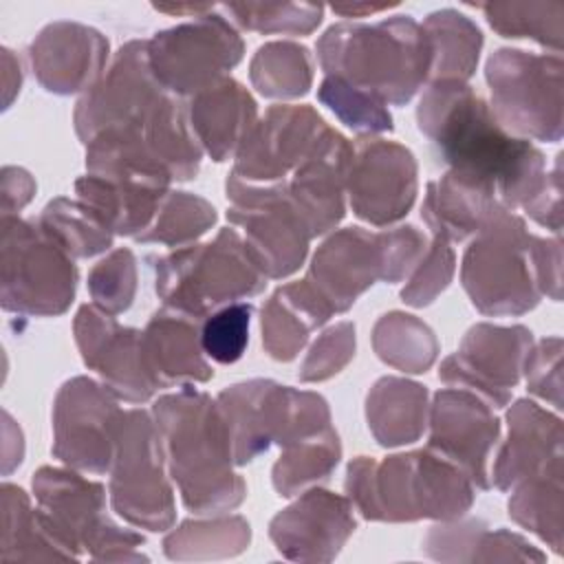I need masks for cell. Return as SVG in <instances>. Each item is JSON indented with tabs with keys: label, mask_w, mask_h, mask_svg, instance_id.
<instances>
[{
	"label": "cell",
	"mask_w": 564,
	"mask_h": 564,
	"mask_svg": "<svg viewBox=\"0 0 564 564\" xmlns=\"http://www.w3.org/2000/svg\"><path fill=\"white\" fill-rule=\"evenodd\" d=\"M421 132L452 172L491 185L505 207H524L544 185V154L511 137L465 82H434L416 110Z\"/></svg>",
	"instance_id": "6da1fadb"
},
{
	"label": "cell",
	"mask_w": 564,
	"mask_h": 564,
	"mask_svg": "<svg viewBox=\"0 0 564 564\" xmlns=\"http://www.w3.org/2000/svg\"><path fill=\"white\" fill-rule=\"evenodd\" d=\"M152 412L185 507L196 513L238 507L245 482L231 471V443L218 403L183 388L161 397Z\"/></svg>",
	"instance_id": "7a4b0ae2"
},
{
	"label": "cell",
	"mask_w": 564,
	"mask_h": 564,
	"mask_svg": "<svg viewBox=\"0 0 564 564\" xmlns=\"http://www.w3.org/2000/svg\"><path fill=\"white\" fill-rule=\"evenodd\" d=\"M317 57L326 77H339L392 106L408 104L432 70L430 40L410 15L333 24L317 42Z\"/></svg>",
	"instance_id": "3957f363"
},
{
	"label": "cell",
	"mask_w": 564,
	"mask_h": 564,
	"mask_svg": "<svg viewBox=\"0 0 564 564\" xmlns=\"http://www.w3.org/2000/svg\"><path fill=\"white\" fill-rule=\"evenodd\" d=\"M346 491L368 520H454L474 500L467 474L434 449L388 456L375 463L359 456L348 465Z\"/></svg>",
	"instance_id": "277c9868"
},
{
	"label": "cell",
	"mask_w": 564,
	"mask_h": 564,
	"mask_svg": "<svg viewBox=\"0 0 564 564\" xmlns=\"http://www.w3.org/2000/svg\"><path fill=\"white\" fill-rule=\"evenodd\" d=\"M154 262L161 300L196 319L227 302L258 295L267 284L245 240L229 227L220 229L214 242L178 247Z\"/></svg>",
	"instance_id": "5b68a950"
},
{
	"label": "cell",
	"mask_w": 564,
	"mask_h": 564,
	"mask_svg": "<svg viewBox=\"0 0 564 564\" xmlns=\"http://www.w3.org/2000/svg\"><path fill=\"white\" fill-rule=\"evenodd\" d=\"M234 465H247L269 449L330 427L326 401L315 392L293 390L269 379L225 388L218 399Z\"/></svg>",
	"instance_id": "8992f818"
},
{
	"label": "cell",
	"mask_w": 564,
	"mask_h": 564,
	"mask_svg": "<svg viewBox=\"0 0 564 564\" xmlns=\"http://www.w3.org/2000/svg\"><path fill=\"white\" fill-rule=\"evenodd\" d=\"M531 240L524 223L498 214L465 251L463 286L471 304L487 315H520L540 302V284L531 258Z\"/></svg>",
	"instance_id": "52a82bcc"
},
{
	"label": "cell",
	"mask_w": 564,
	"mask_h": 564,
	"mask_svg": "<svg viewBox=\"0 0 564 564\" xmlns=\"http://www.w3.org/2000/svg\"><path fill=\"white\" fill-rule=\"evenodd\" d=\"M2 308L26 315H59L75 295L73 258L40 223L2 216Z\"/></svg>",
	"instance_id": "ba28073f"
},
{
	"label": "cell",
	"mask_w": 564,
	"mask_h": 564,
	"mask_svg": "<svg viewBox=\"0 0 564 564\" xmlns=\"http://www.w3.org/2000/svg\"><path fill=\"white\" fill-rule=\"evenodd\" d=\"M491 112L509 132L538 141L562 137V59L500 48L487 62Z\"/></svg>",
	"instance_id": "9c48e42d"
},
{
	"label": "cell",
	"mask_w": 564,
	"mask_h": 564,
	"mask_svg": "<svg viewBox=\"0 0 564 564\" xmlns=\"http://www.w3.org/2000/svg\"><path fill=\"white\" fill-rule=\"evenodd\" d=\"M163 441L156 421L143 410L123 412L110 465V498L128 522L163 531L174 520L172 489L163 476Z\"/></svg>",
	"instance_id": "30bf717a"
},
{
	"label": "cell",
	"mask_w": 564,
	"mask_h": 564,
	"mask_svg": "<svg viewBox=\"0 0 564 564\" xmlns=\"http://www.w3.org/2000/svg\"><path fill=\"white\" fill-rule=\"evenodd\" d=\"M242 51L238 31L212 9L156 33L148 42V62L167 93L198 95L227 79V70L242 59Z\"/></svg>",
	"instance_id": "8fae6325"
},
{
	"label": "cell",
	"mask_w": 564,
	"mask_h": 564,
	"mask_svg": "<svg viewBox=\"0 0 564 564\" xmlns=\"http://www.w3.org/2000/svg\"><path fill=\"white\" fill-rule=\"evenodd\" d=\"M33 491L57 533L79 555L84 546L95 560H130L143 538L117 527L106 513V494L99 482L79 474L42 467L33 476Z\"/></svg>",
	"instance_id": "7c38bea8"
},
{
	"label": "cell",
	"mask_w": 564,
	"mask_h": 564,
	"mask_svg": "<svg viewBox=\"0 0 564 564\" xmlns=\"http://www.w3.org/2000/svg\"><path fill=\"white\" fill-rule=\"evenodd\" d=\"M227 218L245 229V245L267 278L291 275L308 251L311 234L289 203L284 181L247 183L229 174Z\"/></svg>",
	"instance_id": "4fadbf2b"
},
{
	"label": "cell",
	"mask_w": 564,
	"mask_h": 564,
	"mask_svg": "<svg viewBox=\"0 0 564 564\" xmlns=\"http://www.w3.org/2000/svg\"><path fill=\"white\" fill-rule=\"evenodd\" d=\"M112 397L88 377H75L59 388L53 405V454L62 463L90 474L110 469L123 416Z\"/></svg>",
	"instance_id": "5bb4252c"
},
{
	"label": "cell",
	"mask_w": 564,
	"mask_h": 564,
	"mask_svg": "<svg viewBox=\"0 0 564 564\" xmlns=\"http://www.w3.org/2000/svg\"><path fill=\"white\" fill-rule=\"evenodd\" d=\"M531 350V330L524 326L478 324L467 330L460 350L449 355L438 377L452 386L478 394L491 408H502L511 399Z\"/></svg>",
	"instance_id": "9a60e30c"
},
{
	"label": "cell",
	"mask_w": 564,
	"mask_h": 564,
	"mask_svg": "<svg viewBox=\"0 0 564 564\" xmlns=\"http://www.w3.org/2000/svg\"><path fill=\"white\" fill-rule=\"evenodd\" d=\"M75 341L82 359L97 370L104 386L128 403L148 401L161 386L143 355V333L123 328L99 306H82L75 317Z\"/></svg>",
	"instance_id": "2e32d148"
},
{
	"label": "cell",
	"mask_w": 564,
	"mask_h": 564,
	"mask_svg": "<svg viewBox=\"0 0 564 564\" xmlns=\"http://www.w3.org/2000/svg\"><path fill=\"white\" fill-rule=\"evenodd\" d=\"M326 128L311 106H273L236 150L231 174L247 183H280L311 154Z\"/></svg>",
	"instance_id": "e0dca14e"
},
{
	"label": "cell",
	"mask_w": 564,
	"mask_h": 564,
	"mask_svg": "<svg viewBox=\"0 0 564 564\" xmlns=\"http://www.w3.org/2000/svg\"><path fill=\"white\" fill-rule=\"evenodd\" d=\"M346 189L352 212L372 223L390 225L408 214L416 196V161L399 143L368 139L352 156Z\"/></svg>",
	"instance_id": "ac0fdd59"
},
{
	"label": "cell",
	"mask_w": 564,
	"mask_h": 564,
	"mask_svg": "<svg viewBox=\"0 0 564 564\" xmlns=\"http://www.w3.org/2000/svg\"><path fill=\"white\" fill-rule=\"evenodd\" d=\"M165 88L148 62V42L123 44L108 68L75 108L77 137L88 143L106 128L134 121Z\"/></svg>",
	"instance_id": "d6986e66"
},
{
	"label": "cell",
	"mask_w": 564,
	"mask_h": 564,
	"mask_svg": "<svg viewBox=\"0 0 564 564\" xmlns=\"http://www.w3.org/2000/svg\"><path fill=\"white\" fill-rule=\"evenodd\" d=\"M430 423V449L458 465L476 487L489 489L487 458L500 432L491 405L469 390L449 386L436 392Z\"/></svg>",
	"instance_id": "ffe728a7"
},
{
	"label": "cell",
	"mask_w": 564,
	"mask_h": 564,
	"mask_svg": "<svg viewBox=\"0 0 564 564\" xmlns=\"http://www.w3.org/2000/svg\"><path fill=\"white\" fill-rule=\"evenodd\" d=\"M170 181L137 167H108L77 178L75 192L112 234L137 238L156 218Z\"/></svg>",
	"instance_id": "44dd1931"
},
{
	"label": "cell",
	"mask_w": 564,
	"mask_h": 564,
	"mask_svg": "<svg viewBox=\"0 0 564 564\" xmlns=\"http://www.w3.org/2000/svg\"><path fill=\"white\" fill-rule=\"evenodd\" d=\"M352 145L326 128L311 154L297 165L284 189L311 238L333 229L344 218V189L352 163Z\"/></svg>",
	"instance_id": "7402d4cb"
},
{
	"label": "cell",
	"mask_w": 564,
	"mask_h": 564,
	"mask_svg": "<svg viewBox=\"0 0 564 564\" xmlns=\"http://www.w3.org/2000/svg\"><path fill=\"white\" fill-rule=\"evenodd\" d=\"M383 278V238L361 227H346L330 236L313 256L306 282L335 313L348 311L355 300Z\"/></svg>",
	"instance_id": "603a6c76"
},
{
	"label": "cell",
	"mask_w": 564,
	"mask_h": 564,
	"mask_svg": "<svg viewBox=\"0 0 564 564\" xmlns=\"http://www.w3.org/2000/svg\"><path fill=\"white\" fill-rule=\"evenodd\" d=\"M108 57V40L77 22H53L29 46L31 68L37 82L57 95L88 90L101 77Z\"/></svg>",
	"instance_id": "cb8c5ba5"
},
{
	"label": "cell",
	"mask_w": 564,
	"mask_h": 564,
	"mask_svg": "<svg viewBox=\"0 0 564 564\" xmlns=\"http://www.w3.org/2000/svg\"><path fill=\"white\" fill-rule=\"evenodd\" d=\"M352 531L348 500L326 489H311L271 520L269 533L278 551L291 560H333Z\"/></svg>",
	"instance_id": "d4e9b609"
},
{
	"label": "cell",
	"mask_w": 564,
	"mask_h": 564,
	"mask_svg": "<svg viewBox=\"0 0 564 564\" xmlns=\"http://www.w3.org/2000/svg\"><path fill=\"white\" fill-rule=\"evenodd\" d=\"M509 436L500 447L491 478L498 489L507 491L544 469L562 456V423L533 401L520 399L507 414Z\"/></svg>",
	"instance_id": "484cf974"
},
{
	"label": "cell",
	"mask_w": 564,
	"mask_h": 564,
	"mask_svg": "<svg viewBox=\"0 0 564 564\" xmlns=\"http://www.w3.org/2000/svg\"><path fill=\"white\" fill-rule=\"evenodd\" d=\"M505 209L491 185L449 170L441 181L427 185L421 216L436 238L460 242L485 229Z\"/></svg>",
	"instance_id": "4316f807"
},
{
	"label": "cell",
	"mask_w": 564,
	"mask_h": 564,
	"mask_svg": "<svg viewBox=\"0 0 564 564\" xmlns=\"http://www.w3.org/2000/svg\"><path fill=\"white\" fill-rule=\"evenodd\" d=\"M198 319L176 308L152 315L143 330V355L161 388L172 383H203L214 370L203 359Z\"/></svg>",
	"instance_id": "83f0119b"
},
{
	"label": "cell",
	"mask_w": 564,
	"mask_h": 564,
	"mask_svg": "<svg viewBox=\"0 0 564 564\" xmlns=\"http://www.w3.org/2000/svg\"><path fill=\"white\" fill-rule=\"evenodd\" d=\"M189 126L214 161H225L240 148L256 123V101L242 84L227 77L194 95L187 108Z\"/></svg>",
	"instance_id": "f1b7e54d"
},
{
	"label": "cell",
	"mask_w": 564,
	"mask_h": 564,
	"mask_svg": "<svg viewBox=\"0 0 564 564\" xmlns=\"http://www.w3.org/2000/svg\"><path fill=\"white\" fill-rule=\"evenodd\" d=\"M335 311L306 282L280 286L262 306V344L278 361H291L308 339V333L322 326Z\"/></svg>",
	"instance_id": "f546056e"
},
{
	"label": "cell",
	"mask_w": 564,
	"mask_h": 564,
	"mask_svg": "<svg viewBox=\"0 0 564 564\" xmlns=\"http://www.w3.org/2000/svg\"><path fill=\"white\" fill-rule=\"evenodd\" d=\"M79 555L57 533L44 509H33L26 494L15 485L2 487V560H40Z\"/></svg>",
	"instance_id": "4dcf8cb0"
},
{
	"label": "cell",
	"mask_w": 564,
	"mask_h": 564,
	"mask_svg": "<svg viewBox=\"0 0 564 564\" xmlns=\"http://www.w3.org/2000/svg\"><path fill=\"white\" fill-rule=\"evenodd\" d=\"M425 386L397 377L379 379L366 401L368 425L375 438L386 447L414 443L425 430Z\"/></svg>",
	"instance_id": "1f68e13d"
},
{
	"label": "cell",
	"mask_w": 564,
	"mask_h": 564,
	"mask_svg": "<svg viewBox=\"0 0 564 564\" xmlns=\"http://www.w3.org/2000/svg\"><path fill=\"white\" fill-rule=\"evenodd\" d=\"M432 48V75L438 79L465 82L474 75L482 46L480 29L454 9L434 11L421 24Z\"/></svg>",
	"instance_id": "d6a6232c"
},
{
	"label": "cell",
	"mask_w": 564,
	"mask_h": 564,
	"mask_svg": "<svg viewBox=\"0 0 564 564\" xmlns=\"http://www.w3.org/2000/svg\"><path fill=\"white\" fill-rule=\"evenodd\" d=\"M516 522L538 533L555 551L562 544V456L520 482L509 500Z\"/></svg>",
	"instance_id": "836d02e7"
},
{
	"label": "cell",
	"mask_w": 564,
	"mask_h": 564,
	"mask_svg": "<svg viewBox=\"0 0 564 564\" xmlns=\"http://www.w3.org/2000/svg\"><path fill=\"white\" fill-rule=\"evenodd\" d=\"M339 456L341 445L333 427L284 445V452L273 465L275 491L280 496H295L306 485L328 478L339 463Z\"/></svg>",
	"instance_id": "e575fe53"
},
{
	"label": "cell",
	"mask_w": 564,
	"mask_h": 564,
	"mask_svg": "<svg viewBox=\"0 0 564 564\" xmlns=\"http://www.w3.org/2000/svg\"><path fill=\"white\" fill-rule=\"evenodd\" d=\"M37 223L70 258H90L112 245V231L82 200L55 198Z\"/></svg>",
	"instance_id": "d590c367"
},
{
	"label": "cell",
	"mask_w": 564,
	"mask_h": 564,
	"mask_svg": "<svg viewBox=\"0 0 564 564\" xmlns=\"http://www.w3.org/2000/svg\"><path fill=\"white\" fill-rule=\"evenodd\" d=\"M377 355L405 372H425L436 359L438 346L434 333L412 315L388 313L372 330Z\"/></svg>",
	"instance_id": "8d00e7d4"
},
{
	"label": "cell",
	"mask_w": 564,
	"mask_h": 564,
	"mask_svg": "<svg viewBox=\"0 0 564 564\" xmlns=\"http://www.w3.org/2000/svg\"><path fill=\"white\" fill-rule=\"evenodd\" d=\"M251 82L264 97H297L311 88L308 51L293 42H269L251 59Z\"/></svg>",
	"instance_id": "74e56055"
},
{
	"label": "cell",
	"mask_w": 564,
	"mask_h": 564,
	"mask_svg": "<svg viewBox=\"0 0 564 564\" xmlns=\"http://www.w3.org/2000/svg\"><path fill=\"white\" fill-rule=\"evenodd\" d=\"M482 11L502 37H531L555 53L562 48V2H491Z\"/></svg>",
	"instance_id": "f35d334b"
},
{
	"label": "cell",
	"mask_w": 564,
	"mask_h": 564,
	"mask_svg": "<svg viewBox=\"0 0 564 564\" xmlns=\"http://www.w3.org/2000/svg\"><path fill=\"white\" fill-rule=\"evenodd\" d=\"M216 223V209L200 196L189 192H170L152 220L137 236L139 242H161L170 247H187Z\"/></svg>",
	"instance_id": "ab89813d"
},
{
	"label": "cell",
	"mask_w": 564,
	"mask_h": 564,
	"mask_svg": "<svg viewBox=\"0 0 564 564\" xmlns=\"http://www.w3.org/2000/svg\"><path fill=\"white\" fill-rule=\"evenodd\" d=\"M236 24L258 33H311L322 22V4L311 2H229L220 4Z\"/></svg>",
	"instance_id": "60d3db41"
},
{
	"label": "cell",
	"mask_w": 564,
	"mask_h": 564,
	"mask_svg": "<svg viewBox=\"0 0 564 564\" xmlns=\"http://www.w3.org/2000/svg\"><path fill=\"white\" fill-rule=\"evenodd\" d=\"M319 101L326 104L350 130L359 134H377L392 130V117L383 101L350 86L339 77H326L317 93Z\"/></svg>",
	"instance_id": "b9f144b4"
},
{
	"label": "cell",
	"mask_w": 564,
	"mask_h": 564,
	"mask_svg": "<svg viewBox=\"0 0 564 564\" xmlns=\"http://www.w3.org/2000/svg\"><path fill=\"white\" fill-rule=\"evenodd\" d=\"M251 313L249 302H231L209 313L200 326L203 352L216 364L238 361L249 344Z\"/></svg>",
	"instance_id": "7bdbcfd3"
},
{
	"label": "cell",
	"mask_w": 564,
	"mask_h": 564,
	"mask_svg": "<svg viewBox=\"0 0 564 564\" xmlns=\"http://www.w3.org/2000/svg\"><path fill=\"white\" fill-rule=\"evenodd\" d=\"M130 249H117L108 258L99 260L88 273V291L95 306L110 315H119L130 308L137 289V267Z\"/></svg>",
	"instance_id": "ee69618b"
},
{
	"label": "cell",
	"mask_w": 564,
	"mask_h": 564,
	"mask_svg": "<svg viewBox=\"0 0 564 564\" xmlns=\"http://www.w3.org/2000/svg\"><path fill=\"white\" fill-rule=\"evenodd\" d=\"M249 542V524L242 518H218L212 522H183L178 531H174L165 540V553L170 557L187 560L196 557L198 549L212 546V555L216 546H229L234 553L242 551Z\"/></svg>",
	"instance_id": "f6af8a7d"
},
{
	"label": "cell",
	"mask_w": 564,
	"mask_h": 564,
	"mask_svg": "<svg viewBox=\"0 0 564 564\" xmlns=\"http://www.w3.org/2000/svg\"><path fill=\"white\" fill-rule=\"evenodd\" d=\"M355 355V326L341 322L319 335L300 368L302 381H324L337 375Z\"/></svg>",
	"instance_id": "bcb514c9"
},
{
	"label": "cell",
	"mask_w": 564,
	"mask_h": 564,
	"mask_svg": "<svg viewBox=\"0 0 564 564\" xmlns=\"http://www.w3.org/2000/svg\"><path fill=\"white\" fill-rule=\"evenodd\" d=\"M454 273V251L443 238H434L430 251L416 264L410 284L401 291L405 304L425 306L430 304L452 280Z\"/></svg>",
	"instance_id": "7dc6e473"
},
{
	"label": "cell",
	"mask_w": 564,
	"mask_h": 564,
	"mask_svg": "<svg viewBox=\"0 0 564 564\" xmlns=\"http://www.w3.org/2000/svg\"><path fill=\"white\" fill-rule=\"evenodd\" d=\"M560 352L562 341L560 337H549L538 344L535 350H529L524 361L527 386L533 394L551 401L557 410L562 408V375H560Z\"/></svg>",
	"instance_id": "c3c4849f"
},
{
	"label": "cell",
	"mask_w": 564,
	"mask_h": 564,
	"mask_svg": "<svg viewBox=\"0 0 564 564\" xmlns=\"http://www.w3.org/2000/svg\"><path fill=\"white\" fill-rule=\"evenodd\" d=\"M383 238V282H399L403 280L425 253V238L423 234L408 225L390 231H381Z\"/></svg>",
	"instance_id": "681fc988"
},
{
	"label": "cell",
	"mask_w": 564,
	"mask_h": 564,
	"mask_svg": "<svg viewBox=\"0 0 564 564\" xmlns=\"http://www.w3.org/2000/svg\"><path fill=\"white\" fill-rule=\"evenodd\" d=\"M560 192H562V183H560V161H557L553 174H546L542 189L524 205L527 214H531L540 225H544L553 231H560V227H562Z\"/></svg>",
	"instance_id": "f907efd6"
},
{
	"label": "cell",
	"mask_w": 564,
	"mask_h": 564,
	"mask_svg": "<svg viewBox=\"0 0 564 564\" xmlns=\"http://www.w3.org/2000/svg\"><path fill=\"white\" fill-rule=\"evenodd\" d=\"M35 183L29 172L20 167L2 170V216H13V212L22 209L33 196Z\"/></svg>",
	"instance_id": "816d5d0a"
},
{
	"label": "cell",
	"mask_w": 564,
	"mask_h": 564,
	"mask_svg": "<svg viewBox=\"0 0 564 564\" xmlns=\"http://www.w3.org/2000/svg\"><path fill=\"white\" fill-rule=\"evenodd\" d=\"M390 7H397L394 2H383V4H370V2H352V4H333L330 9L339 15H346V18H359V15H368V13H377V11H383V9H390Z\"/></svg>",
	"instance_id": "f5cc1de1"
},
{
	"label": "cell",
	"mask_w": 564,
	"mask_h": 564,
	"mask_svg": "<svg viewBox=\"0 0 564 564\" xmlns=\"http://www.w3.org/2000/svg\"><path fill=\"white\" fill-rule=\"evenodd\" d=\"M156 11H165V13H174V15H181V13H192L194 18L196 15H203L212 9H216L214 4H176V7H163V4H154Z\"/></svg>",
	"instance_id": "db71d44e"
}]
</instances>
